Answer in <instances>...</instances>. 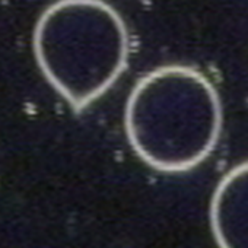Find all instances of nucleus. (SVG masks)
Instances as JSON below:
<instances>
[{"label":"nucleus","instance_id":"f257e3e1","mask_svg":"<svg viewBox=\"0 0 248 248\" xmlns=\"http://www.w3.org/2000/svg\"><path fill=\"white\" fill-rule=\"evenodd\" d=\"M223 126L219 92L199 70L158 67L132 89L124 130L135 154L162 172H184L216 148Z\"/></svg>","mask_w":248,"mask_h":248},{"label":"nucleus","instance_id":"7ed1b4c3","mask_svg":"<svg viewBox=\"0 0 248 248\" xmlns=\"http://www.w3.org/2000/svg\"><path fill=\"white\" fill-rule=\"evenodd\" d=\"M210 225L219 248H248V161L219 181L210 203Z\"/></svg>","mask_w":248,"mask_h":248},{"label":"nucleus","instance_id":"f03ea898","mask_svg":"<svg viewBox=\"0 0 248 248\" xmlns=\"http://www.w3.org/2000/svg\"><path fill=\"white\" fill-rule=\"evenodd\" d=\"M32 48L51 88L82 109L123 75L130 37L121 15L104 0H57L38 18Z\"/></svg>","mask_w":248,"mask_h":248}]
</instances>
